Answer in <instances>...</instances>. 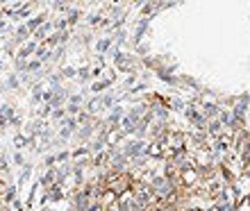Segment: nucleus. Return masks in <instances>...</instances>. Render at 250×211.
Listing matches in <instances>:
<instances>
[{
  "mask_svg": "<svg viewBox=\"0 0 250 211\" xmlns=\"http://www.w3.org/2000/svg\"><path fill=\"white\" fill-rule=\"evenodd\" d=\"M91 134H93V125H84V127H82V130L78 132V139H80V141H86L89 136H91Z\"/></svg>",
  "mask_w": 250,
  "mask_h": 211,
  "instance_id": "nucleus-11",
  "label": "nucleus"
},
{
  "mask_svg": "<svg viewBox=\"0 0 250 211\" xmlns=\"http://www.w3.org/2000/svg\"><path fill=\"white\" fill-rule=\"evenodd\" d=\"M155 114H157L159 118H166V116H168V112H166V107H162V105L155 107Z\"/></svg>",
  "mask_w": 250,
  "mask_h": 211,
  "instance_id": "nucleus-22",
  "label": "nucleus"
},
{
  "mask_svg": "<svg viewBox=\"0 0 250 211\" xmlns=\"http://www.w3.org/2000/svg\"><path fill=\"white\" fill-rule=\"evenodd\" d=\"M43 19H46L43 14H39V16H34V19L30 20V23H27V30H34V32H37V30H39V25L43 23Z\"/></svg>",
  "mask_w": 250,
  "mask_h": 211,
  "instance_id": "nucleus-10",
  "label": "nucleus"
},
{
  "mask_svg": "<svg viewBox=\"0 0 250 211\" xmlns=\"http://www.w3.org/2000/svg\"><path fill=\"white\" fill-rule=\"evenodd\" d=\"M146 150H148V148H146V143H144V141H139V139L130 141V143L123 148V152H125V157H127V159H139L141 154H146Z\"/></svg>",
  "mask_w": 250,
  "mask_h": 211,
  "instance_id": "nucleus-2",
  "label": "nucleus"
},
{
  "mask_svg": "<svg viewBox=\"0 0 250 211\" xmlns=\"http://www.w3.org/2000/svg\"><path fill=\"white\" fill-rule=\"evenodd\" d=\"M50 27H55V23H46L43 27H39V30L34 32V37H37V39H43V37H46V32L50 30Z\"/></svg>",
  "mask_w": 250,
  "mask_h": 211,
  "instance_id": "nucleus-13",
  "label": "nucleus"
},
{
  "mask_svg": "<svg viewBox=\"0 0 250 211\" xmlns=\"http://www.w3.org/2000/svg\"><path fill=\"white\" fill-rule=\"evenodd\" d=\"M205 116H216V107L207 105V107H205Z\"/></svg>",
  "mask_w": 250,
  "mask_h": 211,
  "instance_id": "nucleus-26",
  "label": "nucleus"
},
{
  "mask_svg": "<svg viewBox=\"0 0 250 211\" xmlns=\"http://www.w3.org/2000/svg\"><path fill=\"white\" fill-rule=\"evenodd\" d=\"M7 123H9V120H7L5 116H0V130H5V125H7Z\"/></svg>",
  "mask_w": 250,
  "mask_h": 211,
  "instance_id": "nucleus-35",
  "label": "nucleus"
},
{
  "mask_svg": "<svg viewBox=\"0 0 250 211\" xmlns=\"http://www.w3.org/2000/svg\"><path fill=\"white\" fill-rule=\"evenodd\" d=\"M112 105H114V96H112V93L103 96V107H112Z\"/></svg>",
  "mask_w": 250,
  "mask_h": 211,
  "instance_id": "nucleus-21",
  "label": "nucleus"
},
{
  "mask_svg": "<svg viewBox=\"0 0 250 211\" xmlns=\"http://www.w3.org/2000/svg\"><path fill=\"white\" fill-rule=\"evenodd\" d=\"M55 161H57V157H55V154H50V157H46V166H48V168H50V171H53Z\"/></svg>",
  "mask_w": 250,
  "mask_h": 211,
  "instance_id": "nucleus-29",
  "label": "nucleus"
},
{
  "mask_svg": "<svg viewBox=\"0 0 250 211\" xmlns=\"http://www.w3.org/2000/svg\"><path fill=\"white\" fill-rule=\"evenodd\" d=\"M0 116H5V118L9 120V123H12V120L16 118V116H14V107H9V105H2V107H0Z\"/></svg>",
  "mask_w": 250,
  "mask_h": 211,
  "instance_id": "nucleus-9",
  "label": "nucleus"
},
{
  "mask_svg": "<svg viewBox=\"0 0 250 211\" xmlns=\"http://www.w3.org/2000/svg\"><path fill=\"white\" fill-rule=\"evenodd\" d=\"M46 211H53V209H46Z\"/></svg>",
  "mask_w": 250,
  "mask_h": 211,
  "instance_id": "nucleus-37",
  "label": "nucleus"
},
{
  "mask_svg": "<svg viewBox=\"0 0 250 211\" xmlns=\"http://www.w3.org/2000/svg\"><path fill=\"white\" fill-rule=\"evenodd\" d=\"M86 107H89V114H91V116H93V114H98L100 109H103V98L89 100V105H86Z\"/></svg>",
  "mask_w": 250,
  "mask_h": 211,
  "instance_id": "nucleus-8",
  "label": "nucleus"
},
{
  "mask_svg": "<svg viewBox=\"0 0 250 211\" xmlns=\"http://www.w3.org/2000/svg\"><path fill=\"white\" fill-rule=\"evenodd\" d=\"M66 109H68V114H80V107H75V105H68Z\"/></svg>",
  "mask_w": 250,
  "mask_h": 211,
  "instance_id": "nucleus-34",
  "label": "nucleus"
},
{
  "mask_svg": "<svg viewBox=\"0 0 250 211\" xmlns=\"http://www.w3.org/2000/svg\"><path fill=\"white\" fill-rule=\"evenodd\" d=\"M14 161H16L19 166H25V161H23V154H21V152H16V154H14Z\"/></svg>",
  "mask_w": 250,
  "mask_h": 211,
  "instance_id": "nucleus-33",
  "label": "nucleus"
},
{
  "mask_svg": "<svg viewBox=\"0 0 250 211\" xmlns=\"http://www.w3.org/2000/svg\"><path fill=\"white\" fill-rule=\"evenodd\" d=\"M109 46H112V41H109V39H100V41H98V46H96V48H98V53H105V50H107Z\"/></svg>",
  "mask_w": 250,
  "mask_h": 211,
  "instance_id": "nucleus-15",
  "label": "nucleus"
},
{
  "mask_svg": "<svg viewBox=\"0 0 250 211\" xmlns=\"http://www.w3.org/2000/svg\"><path fill=\"white\" fill-rule=\"evenodd\" d=\"M148 27V19H144L141 23H139V30H137V34H134V41H139L141 39V34H144V30Z\"/></svg>",
  "mask_w": 250,
  "mask_h": 211,
  "instance_id": "nucleus-14",
  "label": "nucleus"
},
{
  "mask_svg": "<svg viewBox=\"0 0 250 211\" xmlns=\"http://www.w3.org/2000/svg\"><path fill=\"white\" fill-rule=\"evenodd\" d=\"M71 105H75V107L82 105V96H78V93H75V96H71Z\"/></svg>",
  "mask_w": 250,
  "mask_h": 211,
  "instance_id": "nucleus-28",
  "label": "nucleus"
},
{
  "mask_svg": "<svg viewBox=\"0 0 250 211\" xmlns=\"http://www.w3.org/2000/svg\"><path fill=\"white\" fill-rule=\"evenodd\" d=\"M168 105H171V107H175V109H182V100L173 98V100H168Z\"/></svg>",
  "mask_w": 250,
  "mask_h": 211,
  "instance_id": "nucleus-30",
  "label": "nucleus"
},
{
  "mask_svg": "<svg viewBox=\"0 0 250 211\" xmlns=\"http://www.w3.org/2000/svg\"><path fill=\"white\" fill-rule=\"evenodd\" d=\"M7 86L16 91V89H19V77H16V75H9V77H7Z\"/></svg>",
  "mask_w": 250,
  "mask_h": 211,
  "instance_id": "nucleus-16",
  "label": "nucleus"
},
{
  "mask_svg": "<svg viewBox=\"0 0 250 211\" xmlns=\"http://www.w3.org/2000/svg\"><path fill=\"white\" fill-rule=\"evenodd\" d=\"M80 20V12L78 9H71V14H68V23H78Z\"/></svg>",
  "mask_w": 250,
  "mask_h": 211,
  "instance_id": "nucleus-23",
  "label": "nucleus"
},
{
  "mask_svg": "<svg viewBox=\"0 0 250 211\" xmlns=\"http://www.w3.org/2000/svg\"><path fill=\"white\" fill-rule=\"evenodd\" d=\"M107 86H112V79H103V82H96V84H93V89H91V91L100 93V91H103V89H107Z\"/></svg>",
  "mask_w": 250,
  "mask_h": 211,
  "instance_id": "nucleus-12",
  "label": "nucleus"
},
{
  "mask_svg": "<svg viewBox=\"0 0 250 211\" xmlns=\"http://www.w3.org/2000/svg\"><path fill=\"white\" fill-rule=\"evenodd\" d=\"M75 68H64V71H62V75H64V77H73V75H75Z\"/></svg>",
  "mask_w": 250,
  "mask_h": 211,
  "instance_id": "nucleus-31",
  "label": "nucleus"
},
{
  "mask_svg": "<svg viewBox=\"0 0 250 211\" xmlns=\"http://www.w3.org/2000/svg\"><path fill=\"white\" fill-rule=\"evenodd\" d=\"M73 209L75 211H89L91 209V202H89V195L84 191L75 193V200H73Z\"/></svg>",
  "mask_w": 250,
  "mask_h": 211,
  "instance_id": "nucleus-3",
  "label": "nucleus"
},
{
  "mask_svg": "<svg viewBox=\"0 0 250 211\" xmlns=\"http://www.w3.org/2000/svg\"><path fill=\"white\" fill-rule=\"evenodd\" d=\"M62 198V184H55L48 189V200H53V202H57V200Z\"/></svg>",
  "mask_w": 250,
  "mask_h": 211,
  "instance_id": "nucleus-7",
  "label": "nucleus"
},
{
  "mask_svg": "<svg viewBox=\"0 0 250 211\" xmlns=\"http://www.w3.org/2000/svg\"><path fill=\"white\" fill-rule=\"evenodd\" d=\"M64 53H66V48H57V50L53 53V59H62V57H64Z\"/></svg>",
  "mask_w": 250,
  "mask_h": 211,
  "instance_id": "nucleus-27",
  "label": "nucleus"
},
{
  "mask_svg": "<svg viewBox=\"0 0 250 211\" xmlns=\"http://www.w3.org/2000/svg\"><path fill=\"white\" fill-rule=\"evenodd\" d=\"M37 50H39V46H37V43H34V41H32V43H27V46H23V48H21V50H19V57H23V59H27V57H30V55H32V53H37Z\"/></svg>",
  "mask_w": 250,
  "mask_h": 211,
  "instance_id": "nucleus-6",
  "label": "nucleus"
},
{
  "mask_svg": "<svg viewBox=\"0 0 250 211\" xmlns=\"http://www.w3.org/2000/svg\"><path fill=\"white\" fill-rule=\"evenodd\" d=\"M187 118H189L191 123H193V125H198V127H203V125H205V118L196 112V109H191V107L187 109Z\"/></svg>",
  "mask_w": 250,
  "mask_h": 211,
  "instance_id": "nucleus-4",
  "label": "nucleus"
},
{
  "mask_svg": "<svg viewBox=\"0 0 250 211\" xmlns=\"http://www.w3.org/2000/svg\"><path fill=\"white\" fill-rule=\"evenodd\" d=\"M123 118H125V116H123V109H121V107H114L112 114H109V120H107V123H109V125H116V123H121Z\"/></svg>",
  "mask_w": 250,
  "mask_h": 211,
  "instance_id": "nucleus-5",
  "label": "nucleus"
},
{
  "mask_svg": "<svg viewBox=\"0 0 250 211\" xmlns=\"http://www.w3.org/2000/svg\"><path fill=\"white\" fill-rule=\"evenodd\" d=\"M159 211H175V209H171V207H164V209H159Z\"/></svg>",
  "mask_w": 250,
  "mask_h": 211,
  "instance_id": "nucleus-36",
  "label": "nucleus"
},
{
  "mask_svg": "<svg viewBox=\"0 0 250 211\" xmlns=\"http://www.w3.org/2000/svg\"><path fill=\"white\" fill-rule=\"evenodd\" d=\"M25 136H21V134H19V136H16V139H14V143H16V148H23V143H25Z\"/></svg>",
  "mask_w": 250,
  "mask_h": 211,
  "instance_id": "nucleus-32",
  "label": "nucleus"
},
{
  "mask_svg": "<svg viewBox=\"0 0 250 211\" xmlns=\"http://www.w3.org/2000/svg\"><path fill=\"white\" fill-rule=\"evenodd\" d=\"M53 118L55 120H66V109H55V112H53Z\"/></svg>",
  "mask_w": 250,
  "mask_h": 211,
  "instance_id": "nucleus-19",
  "label": "nucleus"
},
{
  "mask_svg": "<svg viewBox=\"0 0 250 211\" xmlns=\"http://www.w3.org/2000/svg\"><path fill=\"white\" fill-rule=\"evenodd\" d=\"M32 100H34V102H39V100H41V84H34V89H32Z\"/></svg>",
  "mask_w": 250,
  "mask_h": 211,
  "instance_id": "nucleus-20",
  "label": "nucleus"
},
{
  "mask_svg": "<svg viewBox=\"0 0 250 211\" xmlns=\"http://www.w3.org/2000/svg\"><path fill=\"white\" fill-rule=\"evenodd\" d=\"M50 114H53V107H50V105H43L39 109V116H41V118H46V116H50Z\"/></svg>",
  "mask_w": 250,
  "mask_h": 211,
  "instance_id": "nucleus-18",
  "label": "nucleus"
},
{
  "mask_svg": "<svg viewBox=\"0 0 250 211\" xmlns=\"http://www.w3.org/2000/svg\"><path fill=\"white\" fill-rule=\"evenodd\" d=\"M14 195H16V189L12 186V189L5 193V202H14Z\"/></svg>",
  "mask_w": 250,
  "mask_h": 211,
  "instance_id": "nucleus-25",
  "label": "nucleus"
},
{
  "mask_svg": "<svg viewBox=\"0 0 250 211\" xmlns=\"http://www.w3.org/2000/svg\"><path fill=\"white\" fill-rule=\"evenodd\" d=\"M150 191L159 200H171L173 198V184L168 177H155L150 182Z\"/></svg>",
  "mask_w": 250,
  "mask_h": 211,
  "instance_id": "nucleus-1",
  "label": "nucleus"
},
{
  "mask_svg": "<svg viewBox=\"0 0 250 211\" xmlns=\"http://www.w3.org/2000/svg\"><path fill=\"white\" fill-rule=\"evenodd\" d=\"M78 75H80V79H89V77H91V71H89V68H80V71H78Z\"/></svg>",
  "mask_w": 250,
  "mask_h": 211,
  "instance_id": "nucleus-24",
  "label": "nucleus"
},
{
  "mask_svg": "<svg viewBox=\"0 0 250 211\" xmlns=\"http://www.w3.org/2000/svg\"><path fill=\"white\" fill-rule=\"evenodd\" d=\"M39 68H41V61L39 59L27 61V73H34V71H39Z\"/></svg>",
  "mask_w": 250,
  "mask_h": 211,
  "instance_id": "nucleus-17",
  "label": "nucleus"
}]
</instances>
